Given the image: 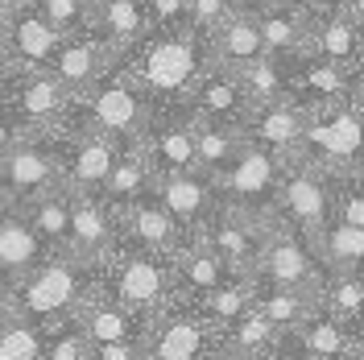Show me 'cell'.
Masks as SVG:
<instances>
[{"mask_svg": "<svg viewBox=\"0 0 364 360\" xmlns=\"http://www.w3.org/2000/svg\"><path fill=\"white\" fill-rule=\"evenodd\" d=\"M290 162L294 158L277 154V149L261 145V141H245V149H240V154L232 158V166L215 179L224 207H236V211H249V216L273 220L277 195H282V182H286Z\"/></svg>", "mask_w": 364, "mask_h": 360, "instance_id": "5", "label": "cell"}, {"mask_svg": "<svg viewBox=\"0 0 364 360\" xmlns=\"http://www.w3.org/2000/svg\"><path fill=\"white\" fill-rule=\"evenodd\" d=\"M352 104H356V112L364 116V67L352 75Z\"/></svg>", "mask_w": 364, "mask_h": 360, "instance_id": "47", "label": "cell"}, {"mask_svg": "<svg viewBox=\"0 0 364 360\" xmlns=\"http://www.w3.org/2000/svg\"><path fill=\"white\" fill-rule=\"evenodd\" d=\"M95 270L100 265H91L75 253H54L33 273H25L21 282L9 286V307H13L17 319H33V323H46V327L75 319L91 302Z\"/></svg>", "mask_w": 364, "mask_h": 360, "instance_id": "2", "label": "cell"}, {"mask_svg": "<svg viewBox=\"0 0 364 360\" xmlns=\"http://www.w3.org/2000/svg\"><path fill=\"white\" fill-rule=\"evenodd\" d=\"M120 232H124L120 211L104 195H75V203H70V248L67 253L83 257L91 265H108L116 257Z\"/></svg>", "mask_w": 364, "mask_h": 360, "instance_id": "15", "label": "cell"}, {"mask_svg": "<svg viewBox=\"0 0 364 360\" xmlns=\"http://www.w3.org/2000/svg\"><path fill=\"white\" fill-rule=\"evenodd\" d=\"M245 129H228V125H199V170L220 179L232 158L245 149Z\"/></svg>", "mask_w": 364, "mask_h": 360, "instance_id": "36", "label": "cell"}, {"mask_svg": "<svg viewBox=\"0 0 364 360\" xmlns=\"http://www.w3.org/2000/svg\"><path fill=\"white\" fill-rule=\"evenodd\" d=\"M236 9H240L236 0H191V9H186V25L199 29L203 38H215Z\"/></svg>", "mask_w": 364, "mask_h": 360, "instance_id": "41", "label": "cell"}, {"mask_svg": "<svg viewBox=\"0 0 364 360\" xmlns=\"http://www.w3.org/2000/svg\"><path fill=\"white\" fill-rule=\"evenodd\" d=\"M50 348V327L33 319H9L0 327V360H46Z\"/></svg>", "mask_w": 364, "mask_h": 360, "instance_id": "37", "label": "cell"}, {"mask_svg": "<svg viewBox=\"0 0 364 360\" xmlns=\"http://www.w3.org/2000/svg\"><path fill=\"white\" fill-rule=\"evenodd\" d=\"M33 4H38L67 38L70 33H83L91 25V0H33Z\"/></svg>", "mask_w": 364, "mask_h": 360, "instance_id": "42", "label": "cell"}, {"mask_svg": "<svg viewBox=\"0 0 364 360\" xmlns=\"http://www.w3.org/2000/svg\"><path fill=\"white\" fill-rule=\"evenodd\" d=\"M356 360H364V336L356 339Z\"/></svg>", "mask_w": 364, "mask_h": 360, "instance_id": "51", "label": "cell"}, {"mask_svg": "<svg viewBox=\"0 0 364 360\" xmlns=\"http://www.w3.org/2000/svg\"><path fill=\"white\" fill-rule=\"evenodd\" d=\"M240 9H257V4H265V0H236Z\"/></svg>", "mask_w": 364, "mask_h": 360, "instance_id": "50", "label": "cell"}, {"mask_svg": "<svg viewBox=\"0 0 364 360\" xmlns=\"http://www.w3.org/2000/svg\"><path fill=\"white\" fill-rule=\"evenodd\" d=\"M232 273H240V270H232L203 236L191 240V245L178 253V286H182L186 298H203V294H211L215 286H224Z\"/></svg>", "mask_w": 364, "mask_h": 360, "instance_id": "28", "label": "cell"}, {"mask_svg": "<svg viewBox=\"0 0 364 360\" xmlns=\"http://www.w3.org/2000/svg\"><path fill=\"white\" fill-rule=\"evenodd\" d=\"M302 158L318 162L323 170H356V166H364V116L356 112L352 100H340V104H327V108L311 112Z\"/></svg>", "mask_w": 364, "mask_h": 360, "instance_id": "10", "label": "cell"}, {"mask_svg": "<svg viewBox=\"0 0 364 360\" xmlns=\"http://www.w3.org/2000/svg\"><path fill=\"white\" fill-rule=\"evenodd\" d=\"M58 137V154H63V186L75 195H100L104 182L112 174L116 158L124 149V141L91 129L83 120H70Z\"/></svg>", "mask_w": 364, "mask_h": 360, "instance_id": "9", "label": "cell"}, {"mask_svg": "<svg viewBox=\"0 0 364 360\" xmlns=\"http://www.w3.org/2000/svg\"><path fill=\"white\" fill-rule=\"evenodd\" d=\"M79 323H83V332L91 336V344L100 348V344H116V339H133V311L124 307V302H95L91 298L87 307L79 311Z\"/></svg>", "mask_w": 364, "mask_h": 360, "instance_id": "35", "label": "cell"}, {"mask_svg": "<svg viewBox=\"0 0 364 360\" xmlns=\"http://www.w3.org/2000/svg\"><path fill=\"white\" fill-rule=\"evenodd\" d=\"M63 46H67V33L50 21L38 4H17L13 17H9V54H4V67L50 70Z\"/></svg>", "mask_w": 364, "mask_h": 360, "instance_id": "14", "label": "cell"}, {"mask_svg": "<svg viewBox=\"0 0 364 360\" xmlns=\"http://www.w3.org/2000/svg\"><path fill=\"white\" fill-rule=\"evenodd\" d=\"M327 270H356L364 273V228L343 224V220H331L323 228V236L315 240Z\"/></svg>", "mask_w": 364, "mask_h": 360, "instance_id": "33", "label": "cell"}, {"mask_svg": "<svg viewBox=\"0 0 364 360\" xmlns=\"http://www.w3.org/2000/svg\"><path fill=\"white\" fill-rule=\"evenodd\" d=\"M120 224H124V236H129L136 248H154V253L178 257L182 248L191 245L186 228L166 211V203H161L158 195H149V199L124 207V211H120Z\"/></svg>", "mask_w": 364, "mask_h": 360, "instance_id": "23", "label": "cell"}, {"mask_svg": "<svg viewBox=\"0 0 364 360\" xmlns=\"http://www.w3.org/2000/svg\"><path fill=\"white\" fill-rule=\"evenodd\" d=\"M211 319L199 315H170L154 336V360H207L211 348Z\"/></svg>", "mask_w": 364, "mask_h": 360, "instance_id": "27", "label": "cell"}, {"mask_svg": "<svg viewBox=\"0 0 364 360\" xmlns=\"http://www.w3.org/2000/svg\"><path fill=\"white\" fill-rule=\"evenodd\" d=\"M252 17L261 25L265 42H269V54L298 58V54L311 50V17H315V9L294 4V0H265V4L252 9Z\"/></svg>", "mask_w": 364, "mask_h": 360, "instance_id": "24", "label": "cell"}, {"mask_svg": "<svg viewBox=\"0 0 364 360\" xmlns=\"http://www.w3.org/2000/svg\"><path fill=\"white\" fill-rule=\"evenodd\" d=\"M327 261L311 236H302L294 228H282L273 220V232L265 240V253L257 261V286H282V290H323L327 282Z\"/></svg>", "mask_w": 364, "mask_h": 360, "instance_id": "8", "label": "cell"}, {"mask_svg": "<svg viewBox=\"0 0 364 360\" xmlns=\"http://www.w3.org/2000/svg\"><path fill=\"white\" fill-rule=\"evenodd\" d=\"M318 302L340 323H348L352 332H364V273L331 270L327 282H323V290H318Z\"/></svg>", "mask_w": 364, "mask_h": 360, "instance_id": "32", "label": "cell"}, {"mask_svg": "<svg viewBox=\"0 0 364 360\" xmlns=\"http://www.w3.org/2000/svg\"><path fill=\"white\" fill-rule=\"evenodd\" d=\"M145 154L161 174H178V170H199V125L186 112H158L149 133L141 137Z\"/></svg>", "mask_w": 364, "mask_h": 360, "instance_id": "18", "label": "cell"}, {"mask_svg": "<svg viewBox=\"0 0 364 360\" xmlns=\"http://www.w3.org/2000/svg\"><path fill=\"white\" fill-rule=\"evenodd\" d=\"M306 129H311V112L302 104H294V100H277V104H265V108H252L245 137L269 145V149L286 154V158H302Z\"/></svg>", "mask_w": 364, "mask_h": 360, "instance_id": "21", "label": "cell"}, {"mask_svg": "<svg viewBox=\"0 0 364 360\" xmlns=\"http://www.w3.org/2000/svg\"><path fill=\"white\" fill-rule=\"evenodd\" d=\"M186 9H191V0H149L154 29H182L186 25Z\"/></svg>", "mask_w": 364, "mask_h": 360, "instance_id": "43", "label": "cell"}, {"mask_svg": "<svg viewBox=\"0 0 364 360\" xmlns=\"http://www.w3.org/2000/svg\"><path fill=\"white\" fill-rule=\"evenodd\" d=\"M257 307V277L252 273H232L224 286H215L211 294L199 298V311H203L215 327H232L236 319Z\"/></svg>", "mask_w": 364, "mask_h": 360, "instance_id": "31", "label": "cell"}, {"mask_svg": "<svg viewBox=\"0 0 364 360\" xmlns=\"http://www.w3.org/2000/svg\"><path fill=\"white\" fill-rule=\"evenodd\" d=\"M4 4H9V9H17V4H33V0H4Z\"/></svg>", "mask_w": 364, "mask_h": 360, "instance_id": "52", "label": "cell"}, {"mask_svg": "<svg viewBox=\"0 0 364 360\" xmlns=\"http://www.w3.org/2000/svg\"><path fill=\"white\" fill-rule=\"evenodd\" d=\"M273 220L282 228H294L302 236L318 240L323 228L336 220V195H331V170H323L311 158H294L277 195Z\"/></svg>", "mask_w": 364, "mask_h": 360, "instance_id": "7", "label": "cell"}, {"mask_svg": "<svg viewBox=\"0 0 364 360\" xmlns=\"http://www.w3.org/2000/svg\"><path fill=\"white\" fill-rule=\"evenodd\" d=\"M211 54H215V63H224V67H232V70H245V67H252L257 58L269 54V42H265L257 17H252V9H236V13L228 17V25L211 38Z\"/></svg>", "mask_w": 364, "mask_h": 360, "instance_id": "26", "label": "cell"}, {"mask_svg": "<svg viewBox=\"0 0 364 360\" xmlns=\"http://www.w3.org/2000/svg\"><path fill=\"white\" fill-rule=\"evenodd\" d=\"M161 203H166V211L186 228V236L191 240H199L207 232V224L220 216V186L211 174L203 170H178V174H161L158 179V191H154Z\"/></svg>", "mask_w": 364, "mask_h": 360, "instance_id": "13", "label": "cell"}, {"mask_svg": "<svg viewBox=\"0 0 364 360\" xmlns=\"http://www.w3.org/2000/svg\"><path fill=\"white\" fill-rule=\"evenodd\" d=\"M277 332H282V327H277L261 307H252V311H245V315L228 327V348H232L236 356H257L261 348H269L273 339H277Z\"/></svg>", "mask_w": 364, "mask_h": 360, "instance_id": "38", "label": "cell"}, {"mask_svg": "<svg viewBox=\"0 0 364 360\" xmlns=\"http://www.w3.org/2000/svg\"><path fill=\"white\" fill-rule=\"evenodd\" d=\"M174 282H178V257H170V253H154V248L133 245V253L116 257V265L108 261L112 298L124 302L129 311H154L158 302H166Z\"/></svg>", "mask_w": 364, "mask_h": 360, "instance_id": "11", "label": "cell"}, {"mask_svg": "<svg viewBox=\"0 0 364 360\" xmlns=\"http://www.w3.org/2000/svg\"><path fill=\"white\" fill-rule=\"evenodd\" d=\"M9 17H13V9L0 0V67H4V54H9Z\"/></svg>", "mask_w": 364, "mask_h": 360, "instance_id": "46", "label": "cell"}, {"mask_svg": "<svg viewBox=\"0 0 364 360\" xmlns=\"http://www.w3.org/2000/svg\"><path fill=\"white\" fill-rule=\"evenodd\" d=\"M0 207H4V203H0Z\"/></svg>", "mask_w": 364, "mask_h": 360, "instance_id": "54", "label": "cell"}, {"mask_svg": "<svg viewBox=\"0 0 364 360\" xmlns=\"http://www.w3.org/2000/svg\"><path fill=\"white\" fill-rule=\"evenodd\" d=\"M252 108L257 104H252L249 88H245V75L224 67V63H211L207 75L195 83L191 100L182 104V112L195 125H228V129H245Z\"/></svg>", "mask_w": 364, "mask_h": 360, "instance_id": "12", "label": "cell"}, {"mask_svg": "<svg viewBox=\"0 0 364 360\" xmlns=\"http://www.w3.org/2000/svg\"><path fill=\"white\" fill-rule=\"evenodd\" d=\"M331 195H336V220L364 228V166L331 170Z\"/></svg>", "mask_w": 364, "mask_h": 360, "instance_id": "39", "label": "cell"}, {"mask_svg": "<svg viewBox=\"0 0 364 360\" xmlns=\"http://www.w3.org/2000/svg\"><path fill=\"white\" fill-rule=\"evenodd\" d=\"M58 186H63V154L54 133H25L0 158V203L9 207H25Z\"/></svg>", "mask_w": 364, "mask_h": 360, "instance_id": "6", "label": "cell"}, {"mask_svg": "<svg viewBox=\"0 0 364 360\" xmlns=\"http://www.w3.org/2000/svg\"><path fill=\"white\" fill-rule=\"evenodd\" d=\"M306 54H315V58H323V63H331L340 70H352V75L364 67V29L343 0L315 9V17H311V50Z\"/></svg>", "mask_w": 364, "mask_h": 360, "instance_id": "16", "label": "cell"}, {"mask_svg": "<svg viewBox=\"0 0 364 360\" xmlns=\"http://www.w3.org/2000/svg\"><path fill=\"white\" fill-rule=\"evenodd\" d=\"M21 137H25V133L17 129V120H13V116H9V108L0 104V158H4V154H9V149L21 141Z\"/></svg>", "mask_w": 364, "mask_h": 360, "instance_id": "45", "label": "cell"}, {"mask_svg": "<svg viewBox=\"0 0 364 360\" xmlns=\"http://www.w3.org/2000/svg\"><path fill=\"white\" fill-rule=\"evenodd\" d=\"M294 4H306V9H318V4H336V0H294Z\"/></svg>", "mask_w": 364, "mask_h": 360, "instance_id": "49", "label": "cell"}, {"mask_svg": "<svg viewBox=\"0 0 364 360\" xmlns=\"http://www.w3.org/2000/svg\"><path fill=\"white\" fill-rule=\"evenodd\" d=\"M91 360H141L136 339H116V344H100Z\"/></svg>", "mask_w": 364, "mask_h": 360, "instance_id": "44", "label": "cell"}, {"mask_svg": "<svg viewBox=\"0 0 364 360\" xmlns=\"http://www.w3.org/2000/svg\"><path fill=\"white\" fill-rule=\"evenodd\" d=\"M298 339H302V352L315 360H343L348 352H356V332L340 323V319L331 315L323 302H318L311 319L298 327Z\"/></svg>", "mask_w": 364, "mask_h": 360, "instance_id": "29", "label": "cell"}, {"mask_svg": "<svg viewBox=\"0 0 364 360\" xmlns=\"http://www.w3.org/2000/svg\"><path fill=\"white\" fill-rule=\"evenodd\" d=\"M273 232V220H261V216H249V211H236V207H220V216L207 224L203 240L220 257H224L232 270L252 273L261 253H265V240Z\"/></svg>", "mask_w": 364, "mask_h": 360, "instance_id": "17", "label": "cell"}, {"mask_svg": "<svg viewBox=\"0 0 364 360\" xmlns=\"http://www.w3.org/2000/svg\"><path fill=\"white\" fill-rule=\"evenodd\" d=\"M116 63L141 83L158 112H178L191 100L195 83L207 75V67L215 63V54H211V38L182 25V29H154L136 50H129Z\"/></svg>", "mask_w": 364, "mask_h": 360, "instance_id": "1", "label": "cell"}, {"mask_svg": "<svg viewBox=\"0 0 364 360\" xmlns=\"http://www.w3.org/2000/svg\"><path fill=\"white\" fill-rule=\"evenodd\" d=\"M70 203H75V195H70L67 186H58V191H46L42 199L21 207L25 216H29V224L38 228V236L54 253H67L70 248Z\"/></svg>", "mask_w": 364, "mask_h": 360, "instance_id": "30", "label": "cell"}, {"mask_svg": "<svg viewBox=\"0 0 364 360\" xmlns=\"http://www.w3.org/2000/svg\"><path fill=\"white\" fill-rule=\"evenodd\" d=\"M0 104L21 133H63L79 108V95L54 70L0 67Z\"/></svg>", "mask_w": 364, "mask_h": 360, "instance_id": "3", "label": "cell"}, {"mask_svg": "<svg viewBox=\"0 0 364 360\" xmlns=\"http://www.w3.org/2000/svg\"><path fill=\"white\" fill-rule=\"evenodd\" d=\"M240 75H245V88H249L257 108L277 104V100H290V58L265 54V58H257L252 67H245Z\"/></svg>", "mask_w": 364, "mask_h": 360, "instance_id": "34", "label": "cell"}, {"mask_svg": "<svg viewBox=\"0 0 364 360\" xmlns=\"http://www.w3.org/2000/svg\"><path fill=\"white\" fill-rule=\"evenodd\" d=\"M95 356V344L91 336L83 332L79 315L75 319H63L50 327V348H46V360H91Z\"/></svg>", "mask_w": 364, "mask_h": 360, "instance_id": "40", "label": "cell"}, {"mask_svg": "<svg viewBox=\"0 0 364 360\" xmlns=\"http://www.w3.org/2000/svg\"><path fill=\"white\" fill-rule=\"evenodd\" d=\"M91 33L100 42L116 50V58H124L129 50L145 42L154 33V17H149V0H91Z\"/></svg>", "mask_w": 364, "mask_h": 360, "instance_id": "20", "label": "cell"}, {"mask_svg": "<svg viewBox=\"0 0 364 360\" xmlns=\"http://www.w3.org/2000/svg\"><path fill=\"white\" fill-rule=\"evenodd\" d=\"M215 360H245V356H236V352H232V356H215Z\"/></svg>", "mask_w": 364, "mask_h": 360, "instance_id": "53", "label": "cell"}, {"mask_svg": "<svg viewBox=\"0 0 364 360\" xmlns=\"http://www.w3.org/2000/svg\"><path fill=\"white\" fill-rule=\"evenodd\" d=\"M154 116H158L154 100L141 91V83H136L129 70L116 63V67L79 100V108H75L70 120H83L91 129H100V133L133 145V141H141V137L149 133Z\"/></svg>", "mask_w": 364, "mask_h": 360, "instance_id": "4", "label": "cell"}, {"mask_svg": "<svg viewBox=\"0 0 364 360\" xmlns=\"http://www.w3.org/2000/svg\"><path fill=\"white\" fill-rule=\"evenodd\" d=\"M343 4L352 9V17H356V21H360V29H364V0H343Z\"/></svg>", "mask_w": 364, "mask_h": 360, "instance_id": "48", "label": "cell"}, {"mask_svg": "<svg viewBox=\"0 0 364 360\" xmlns=\"http://www.w3.org/2000/svg\"><path fill=\"white\" fill-rule=\"evenodd\" d=\"M112 67H116V50L108 42H100L91 29H83V33H70L67 38V46L58 50V58H54V67L50 70H54V75H58V79L83 100V95H87V91L95 88Z\"/></svg>", "mask_w": 364, "mask_h": 360, "instance_id": "22", "label": "cell"}, {"mask_svg": "<svg viewBox=\"0 0 364 360\" xmlns=\"http://www.w3.org/2000/svg\"><path fill=\"white\" fill-rule=\"evenodd\" d=\"M54 257V248L38 236V228L29 224L21 207H0V286L21 282L25 273H33L42 261Z\"/></svg>", "mask_w": 364, "mask_h": 360, "instance_id": "19", "label": "cell"}, {"mask_svg": "<svg viewBox=\"0 0 364 360\" xmlns=\"http://www.w3.org/2000/svg\"><path fill=\"white\" fill-rule=\"evenodd\" d=\"M154 191H158V170H154V162L145 154V145L133 141V145L120 149V158H116L112 174H108V182H104L100 195L112 203L116 211H124V207H133V203L149 199Z\"/></svg>", "mask_w": 364, "mask_h": 360, "instance_id": "25", "label": "cell"}]
</instances>
